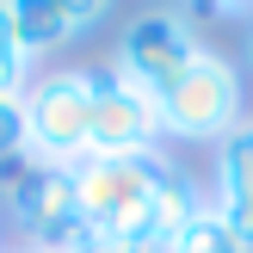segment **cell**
I'll return each mask as SVG.
<instances>
[{"label":"cell","instance_id":"obj_1","mask_svg":"<svg viewBox=\"0 0 253 253\" xmlns=\"http://www.w3.org/2000/svg\"><path fill=\"white\" fill-rule=\"evenodd\" d=\"M247 124L241 111V68L222 49L204 43V56L161 93V136L167 142H222Z\"/></svg>","mask_w":253,"mask_h":253},{"label":"cell","instance_id":"obj_2","mask_svg":"<svg viewBox=\"0 0 253 253\" xmlns=\"http://www.w3.org/2000/svg\"><path fill=\"white\" fill-rule=\"evenodd\" d=\"M25 130L31 161L49 167H81L93 142V68H49L25 86Z\"/></svg>","mask_w":253,"mask_h":253},{"label":"cell","instance_id":"obj_3","mask_svg":"<svg viewBox=\"0 0 253 253\" xmlns=\"http://www.w3.org/2000/svg\"><path fill=\"white\" fill-rule=\"evenodd\" d=\"M198 56H204V37H198L192 12H179V6H155V12H142V19L124 25L118 49H111V68H118L130 86H142V93L161 99Z\"/></svg>","mask_w":253,"mask_h":253},{"label":"cell","instance_id":"obj_4","mask_svg":"<svg viewBox=\"0 0 253 253\" xmlns=\"http://www.w3.org/2000/svg\"><path fill=\"white\" fill-rule=\"evenodd\" d=\"M161 99L142 93V86H130L111 62H99L93 68V142H86V155L99 161H148L161 155Z\"/></svg>","mask_w":253,"mask_h":253},{"label":"cell","instance_id":"obj_5","mask_svg":"<svg viewBox=\"0 0 253 253\" xmlns=\"http://www.w3.org/2000/svg\"><path fill=\"white\" fill-rule=\"evenodd\" d=\"M6 210L19 222L25 247H43V253H74L86 241V216H81V198H74V167H49V161H31L25 179L6 192Z\"/></svg>","mask_w":253,"mask_h":253},{"label":"cell","instance_id":"obj_6","mask_svg":"<svg viewBox=\"0 0 253 253\" xmlns=\"http://www.w3.org/2000/svg\"><path fill=\"white\" fill-rule=\"evenodd\" d=\"M105 0H12V25H19V49L37 56V49H62L68 37H86L105 25Z\"/></svg>","mask_w":253,"mask_h":253},{"label":"cell","instance_id":"obj_7","mask_svg":"<svg viewBox=\"0 0 253 253\" xmlns=\"http://www.w3.org/2000/svg\"><path fill=\"white\" fill-rule=\"evenodd\" d=\"M216 210L235 235L253 247V124L216 142Z\"/></svg>","mask_w":253,"mask_h":253},{"label":"cell","instance_id":"obj_8","mask_svg":"<svg viewBox=\"0 0 253 253\" xmlns=\"http://www.w3.org/2000/svg\"><path fill=\"white\" fill-rule=\"evenodd\" d=\"M198 210H204V192L192 185V173L173 167V161L161 155V167H155V192H148V241L173 247V235H179Z\"/></svg>","mask_w":253,"mask_h":253},{"label":"cell","instance_id":"obj_9","mask_svg":"<svg viewBox=\"0 0 253 253\" xmlns=\"http://www.w3.org/2000/svg\"><path fill=\"white\" fill-rule=\"evenodd\" d=\"M173 253H253V247L229 229V222H222V210H216V204H204L179 235H173Z\"/></svg>","mask_w":253,"mask_h":253},{"label":"cell","instance_id":"obj_10","mask_svg":"<svg viewBox=\"0 0 253 253\" xmlns=\"http://www.w3.org/2000/svg\"><path fill=\"white\" fill-rule=\"evenodd\" d=\"M31 155V130H25V99H0V167Z\"/></svg>","mask_w":253,"mask_h":253},{"label":"cell","instance_id":"obj_11","mask_svg":"<svg viewBox=\"0 0 253 253\" xmlns=\"http://www.w3.org/2000/svg\"><path fill=\"white\" fill-rule=\"evenodd\" d=\"M31 62L25 49H0V99H25V86H31Z\"/></svg>","mask_w":253,"mask_h":253},{"label":"cell","instance_id":"obj_12","mask_svg":"<svg viewBox=\"0 0 253 253\" xmlns=\"http://www.w3.org/2000/svg\"><path fill=\"white\" fill-rule=\"evenodd\" d=\"M0 49H19V25H12V0H0Z\"/></svg>","mask_w":253,"mask_h":253},{"label":"cell","instance_id":"obj_13","mask_svg":"<svg viewBox=\"0 0 253 253\" xmlns=\"http://www.w3.org/2000/svg\"><path fill=\"white\" fill-rule=\"evenodd\" d=\"M118 253H173V247H161V241H148V247H118Z\"/></svg>","mask_w":253,"mask_h":253},{"label":"cell","instance_id":"obj_14","mask_svg":"<svg viewBox=\"0 0 253 253\" xmlns=\"http://www.w3.org/2000/svg\"><path fill=\"white\" fill-rule=\"evenodd\" d=\"M241 49H247V62H253V12H247V43Z\"/></svg>","mask_w":253,"mask_h":253},{"label":"cell","instance_id":"obj_15","mask_svg":"<svg viewBox=\"0 0 253 253\" xmlns=\"http://www.w3.org/2000/svg\"><path fill=\"white\" fill-rule=\"evenodd\" d=\"M6 253H43V247H25V241H19V247H6Z\"/></svg>","mask_w":253,"mask_h":253},{"label":"cell","instance_id":"obj_16","mask_svg":"<svg viewBox=\"0 0 253 253\" xmlns=\"http://www.w3.org/2000/svg\"><path fill=\"white\" fill-rule=\"evenodd\" d=\"M0 253H6V241H0Z\"/></svg>","mask_w":253,"mask_h":253}]
</instances>
